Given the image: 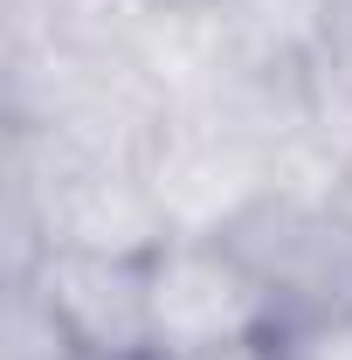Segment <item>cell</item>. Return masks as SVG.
<instances>
[{
    "label": "cell",
    "instance_id": "1",
    "mask_svg": "<svg viewBox=\"0 0 352 360\" xmlns=\"http://www.w3.org/2000/svg\"><path fill=\"white\" fill-rule=\"evenodd\" d=\"M228 243L276 305V347L352 312V201L263 194L228 229Z\"/></svg>",
    "mask_w": 352,
    "mask_h": 360
},
{
    "label": "cell",
    "instance_id": "2",
    "mask_svg": "<svg viewBox=\"0 0 352 360\" xmlns=\"http://www.w3.org/2000/svg\"><path fill=\"white\" fill-rule=\"evenodd\" d=\"M145 312L159 360H208L276 340V305L228 236H173L145 257Z\"/></svg>",
    "mask_w": 352,
    "mask_h": 360
},
{
    "label": "cell",
    "instance_id": "3",
    "mask_svg": "<svg viewBox=\"0 0 352 360\" xmlns=\"http://www.w3.org/2000/svg\"><path fill=\"white\" fill-rule=\"evenodd\" d=\"M42 319L76 347V360H152V312H145V257H90V250H42L28 277Z\"/></svg>",
    "mask_w": 352,
    "mask_h": 360
},
{
    "label": "cell",
    "instance_id": "4",
    "mask_svg": "<svg viewBox=\"0 0 352 360\" xmlns=\"http://www.w3.org/2000/svg\"><path fill=\"white\" fill-rule=\"evenodd\" d=\"M145 180H152L173 236H228L276 187L263 146L221 132V125H201V118L166 125L159 153L145 160Z\"/></svg>",
    "mask_w": 352,
    "mask_h": 360
},
{
    "label": "cell",
    "instance_id": "5",
    "mask_svg": "<svg viewBox=\"0 0 352 360\" xmlns=\"http://www.w3.org/2000/svg\"><path fill=\"white\" fill-rule=\"evenodd\" d=\"M283 360H352V312L332 326H311L297 340H283Z\"/></svg>",
    "mask_w": 352,
    "mask_h": 360
},
{
    "label": "cell",
    "instance_id": "6",
    "mask_svg": "<svg viewBox=\"0 0 352 360\" xmlns=\"http://www.w3.org/2000/svg\"><path fill=\"white\" fill-rule=\"evenodd\" d=\"M208 360H283L276 340H256V347H228V354H208Z\"/></svg>",
    "mask_w": 352,
    "mask_h": 360
},
{
    "label": "cell",
    "instance_id": "7",
    "mask_svg": "<svg viewBox=\"0 0 352 360\" xmlns=\"http://www.w3.org/2000/svg\"><path fill=\"white\" fill-rule=\"evenodd\" d=\"M152 360H159V354H152Z\"/></svg>",
    "mask_w": 352,
    "mask_h": 360
}]
</instances>
